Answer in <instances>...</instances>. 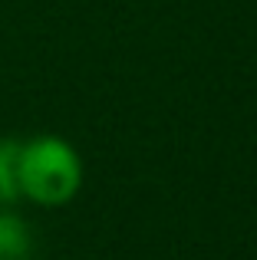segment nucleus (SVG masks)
Masks as SVG:
<instances>
[{"label": "nucleus", "mask_w": 257, "mask_h": 260, "mask_svg": "<svg viewBox=\"0 0 257 260\" xmlns=\"http://www.w3.org/2000/svg\"><path fill=\"white\" fill-rule=\"evenodd\" d=\"M20 139L0 142V201H20Z\"/></svg>", "instance_id": "obj_3"}, {"label": "nucleus", "mask_w": 257, "mask_h": 260, "mask_svg": "<svg viewBox=\"0 0 257 260\" xmlns=\"http://www.w3.org/2000/svg\"><path fill=\"white\" fill-rule=\"evenodd\" d=\"M30 228L10 211H0V260H26L30 257Z\"/></svg>", "instance_id": "obj_2"}, {"label": "nucleus", "mask_w": 257, "mask_h": 260, "mask_svg": "<svg viewBox=\"0 0 257 260\" xmlns=\"http://www.w3.org/2000/svg\"><path fill=\"white\" fill-rule=\"evenodd\" d=\"M83 188V158L59 135H37L20 145V198L40 208H63Z\"/></svg>", "instance_id": "obj_1"}]
</instances>
